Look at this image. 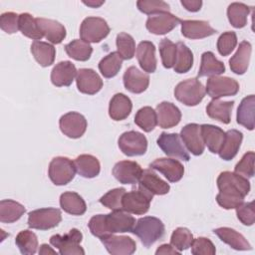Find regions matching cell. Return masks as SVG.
<instances>
[{
  "label": "cell",
  "instance_id": "obj_1",
  "mask_svg": "<svg viewBox=\"0 0 255 255\" xmlns=\"http://www.w3.org/2000/svg\"><path fill=\"white\" fill-rule=\"evenodd\" d=\"M219 193L217 203L224 209L236 208L250 191V182L244 176L231 171H223L217 177Z\"/></svg>",
  "mask_w": 255,
  "mask_h": 255
},
{
  "label": "cell",
  "instance_id": "obj_2",
  "mask_svg": "<svg viewBox=\"0 0 255 255\" xmlns=\"http://www.w3.org/2000/svg\"><path fill=\"white\" fill-rule=\"evenodd\" d=\"M131 232L140 239L145 247H149L164 235V225L156 217L145 216L136 221Z\"/></svg>",
  "mask_w": 255,
  "mask_h": 255
},
{
  "label": "cell",
  "instance_id": "obj_3",
  "mask_svg": "<svg viewBox=\"0 0 255 255\" xmlns=\"http://www.w3.org/2000/svg\"><path fill=\"white\" fill-rule=\"evenodd\" d=\"M205 94V88L196 78L182 81L174 89L176 100L188 107L198 105L203 100Z\"/></svg>",
  "mask_w": 255,
  "mask_h": 255
},
{
  "label": "cell",
  "instance_id": "obj_4",
  "mask_svg": "<svg viewBox=\"0 0 255 255\" xmlns=\"http://www.w3.org/2000/svg\"><path fill=\"white\" fill-rule=\"evenodd\" d=\"M83 235L80 230L73 228L64 235H53L50 238V243L59 249L61 255H84L85 251L81 247Z\"/></svg>",
  "mask_w": 255,
  "mask_h": 255
},
{
  "label": "cell",
  "instance_id": "obj_5",
  "mask_svg": "<svg viewBox=\"0 0 255 255\" xmlns=\"http://www.w3.org/2000/svg\"><path fill=\"white\" fill-rule=\"evenodd\" d=\"M48 174L55 185H66L75 177L74 161L64 156L54 157L49 164Z\"/></svg>",
  "mask_w": 255,
  "mask_h": 255
},
{
  "label": "cell",
  "instance_id": "obj_6",
  "mask_svg": "<svg viewBox=\"0 0 255 255\" xmlns=\"http://www.w3.org/2000/svg\"><path fill=\"white\" fill-rule=\"evenodd\" d=\"M110 33L106 20L100 17H87L80 27V37L88 43H99Z\"/></svg>",
  "mask_w": 255,
  "mask_h": 255
},
{
  "label": "cell",
  "instance_id": "obj_7",
  "mask_svg": "<svg viewBox=\"0 0 255 255\" xmlns=\"http://www.w3.org/2000/svg\"><path fill=\"white\" fill-rule=\"evenodd\" d=\"M62 220V213L58 208H40L29 212L28 226L38 230H48L56 227Z\"/></svg>",
  "mask_w": 255,
  "mask_h": 255
},
{
  "label": "cell",
  "instance_id": "obj_8",
  "mask_svg": "<svg viewBox=\"0 0 255 255\" xmlns=\"http://www.w3.org/2000/svg\"><path fill=\"white\" fill-rule=\"evenodd\" d=\"M153 195L138 187L137 190L126 192L123 197V210L141 215L148 211Z\"/></svg>",
  "mask_w": 255,
  "mask_h": 255
},
{
  "label": "cell",
  "instance_id": "obj_9",
  "mask_svg": "<svg viewBox=\"0 0 255 255\" xmlns=\"http://www.w3.org/2000/svg\"><path fill=\"white\" fill-rule=\"evenodd\" d=\"M119 147L128 156L142 155L147 149V139L141 132L126 131L119 138Z\"/></svg>",
  "mask_w": 255,
  "mask_h": 255
},
{
  "label": "cell",
  "instance_id": "obj_10",
  "mask_svg": "<svg viewBox=\"0 0 255 255\" xmlns=\"http://www.w3.org/2000/svg\"><path fill=\"white\" fill-rule=\"evenodd\" d=\"M239 91V84L229 77L212 76L207 80L205 92L212 99L234 96Z\"/></svg>",
  "mask_w": 255,
  "mask_h": 255
},
{
  "label": "cell",
  "instance_id": "obj_11",
  "mask_svg": "<svg viewBox=\"0 0 255 255\" xmlns=\"http://www.w3.org/2000/svg\"><path fill=\"white\" fill-rule=\"evenodd\" d=\"M87 120L77 112H70L60 118L59 127L61 131L71 138L81 137L87 129Z\"/></svg>",
  "mask_w": 255,
  "mask_h": 255
},
{
  "label": "cell",
  "instance_id": "obj_12",
  "mask_svg": "<svg viewBox=\"0 0 255 255\" xmlns=\"http://www.w3.org/2000/svg\"><path fill=\"white\" fill-rule=\"evenodd\" d=\"M157 144L160 149L168 156L176 157L184 161H188L190 156L181 142L180 135L177 133L162 132L157 138Z\"/></svg>",
  "mask_w": 255,
  "mask_h": 255
},
{
  "label": "cell",
  "instance_id": "obj_13",
  "mask_svg": "<svg viewBox=\"0 0 255 255\" xmlns=\"http://www.w3.org/2000/svg\"><path fill=\"white\" fill-rule=\"evenodd\" d=\"M180 19L169 12H163L151 15L146 20V29L155 35H164L169 33L179 23Z\"/></svg>",
  "mask_w": 255,
  "mask_h": 255
},
{
  "label": "cell",
  "instance_id": "obj_14",
  "mask_svg": "<svg viewBox=\"0 0 255 255\" xmlns=\"http://www.w3.org/2000/svg\"><path fill=\"white\" fill-rule=\"evenodd\" d=\"M180 138L186 148L193 155H200L204 151V141L201 135L200 126L197 124H188L180 131Z\"/></svg>",
  "mask_w": 255,
  "mask_h": 255
},
{
  "label": "cell",
  "instance_id": "obj_15",
  "mask_svg": "<svg viewBox=\"0 0 255 255\" xmlns=\"http://www.w3.org/2000/svg\"><path fill=\"white\" fill-rule=\"evenodd\" d=\"M142 169L135 161L122 160L115 164L113 174L123 184H135L141 175Z\"/></svg>",
  "mask_w": 255,
  "mask_h": 255
},
{
  "label": "cell",
  "instance_id": "obj_16",
  "mask_svg": "<svg viewBox=\"0 0 255 255\" xmlns=\"http://www.w3.org/2000/svg\"><path fill=\"white\" fill-rule=\"evenodd\" d=\"M106 224L109 234L131 232L135 224V219L128 212L115 210L106 214Z\"/></svg>",
  "mask_w": 255,
  "mask_h": 255
},
{
  "label": "cell",
  "instance_id": "obj_17",
  "mask_svg": "<svg viewBox=\"0 0 255 255\" xmlns=\"http://www.w3.org/2000/svg\"><path fill=\"white\" fill-rule=\"evenodd\" d=\"M101 241L112 255H130L136 249L135 242L128 236L110 234L101 238Z\"/></svg>",
  "mask_w": 255,
  "mask_h": 255
},
{
  "label": "cell",
  "instance_id": "obj_18",
  "mask_svg": "<svg viewBox=\"0 0 255 255\" xmlns=\"http://www.w3.org/2000/svg\"><path fill=\"white\" fill-rule=\"evenodd\" d=\"M78 90L87 95H95L103 88V80L92 69H80L76 76Z\"/></svg>",
  "mask_w": 255,
  "mask_h": 255
},
{
  "label": "cell",
  "instance_id": "obj_19",
  "mask_svg": "<svg viewBox=\"0 0 255 255\" xmlns=\"http://www.w3.org/2000/svg\"><path fill=\"white\" fill-rule=\"evenodd\" d=\"M149 167L162 173L170 182L179 181L184 173L183 165L173 158H156L149 164Z\"/></svg>",
  "mask_w": 255,
  "mask_h": 255
},
{
  "label": "cell",
  "instance_id": "obj_20",
  "mask_svg": "<svg viewBox=\"0 0 255 255\" xmlns=\"http://www.w3.org/2000/svg\"><path fill=\"white\" fill-rule=\"evenodd\" d=\"M138 187L152 195H163L168 193L170 186L158 177L152 169H144L138 179Z\"/></svg>",
  "mask_w": 255,
  "mask_h": 255
},
{
  "label": "cell",
  "instance_id": "obj_21",
  "mask_svg": "<svg viewBox=\"0 0 255 255\" xmlns=\"http://www.w3.org/2000/svg\"><path fill=\"white\" fill-rule=\"evenodd\" d=\"M123 80L126 89L133 94H140L144 92L149 85V76L134 66L127 69Z\"/></svg>",
  "mask_w": 255,
  "mask_h": 255
},
{
  "label": "cell",
  "instance_id": "obj_22",
  "mask_svg": "<svg viewBox=\"0 0 255 255\" xmlns=\"http://www.w3.org/2000/svg\"><path fill=\"white\" fill-rule=\"evenodd\" d=\"M157 125L162 128H170L177 126L181 120L179 109L169 102H162L156 107Z\"/></svg>",
  "mask_w": 255,
  "mask_h": 255
},
{
  "label": "cell",
  "instance_id": "obj_23",
  "mask_svg": "<svg viewBox=\"0 0 255 255\" xmlns=\"http://www.w3.org/2000/svg\"><path fill=\"white\" fill-rule=\"evenodd\" d=\"M181 34L188 39H202L216 33L207 21L181 20Z\"/></svg>",
  "mask_w": 255,
  "mask_h": 255
},
{
  "label": "cell",
  "instance_id": "obj_24",
  "mask_svg": "<svg viewBox=\"0 0 255 255\" xmlns=\"http://www.w3.org/2000/svg\"><path fill=\"white\" fill-rule=\"evenodd\" d=\"M77 73L78 71L72 62H60L51 72V82L56 87H68L73 83Z\"/></svg>",
  "mask_w": 255,
  "mask_h": 255
},
{
  "label": "cell",
  "instance_id": "obj_25",
  "mask_svg": "<svg viewBox=\"0 0 255 255\" xmlns=\"http://www.w3.org/2000/svg\"><path fill=\"white\" fill-rule=\"evenodd\" d=\"M43 36L52 44H60L66 37L65 27L58 21L46 18H36Z\"/></svg>",
  "mask_w": 255,
  "mask_h": 255
},
{
  "label": "cell",
  "instance_id": "obj_26",
  "mask_svg": "<svg viewBox=\"0 0 255 255\" xmlns=\"http://www.w3.org/2000/svg\"><path fill=\"white\" fill-rule=\"evenodd\" d=\"M251 52L252 47L248 41H242L239 44L236 53L229 60V66L233 73L237 75H243L247 71L250 62Z\"/></svg>",
  "mask_w": 255,
  "mask_h": 255
},
{
  "label": "cell",
  "instance_id": "obj_27",
  "mask_svg": "<svg viewBox=\"0 0 255 255\" xmlns=\"http://www.w3.org/2000/svg\"><path fill=\"white\" fill-rule=\"evenodd\" d=\"M136 59L140 68L146 73H153L156 70L155 47L149 41H142L136 48Z\"/></svg>",
  "mask_w": 255,
  "mask_h": 255
},
{
  "label": "cell",
  "instance_id": "obj_28",
  "mask_svg": "<svg viewBox=\"0 0 255 255\" xmlns=\"http://www.w3.org/2000/svg\"><path fill=\"white\" fill-rule=\"evenodd\" d=\"M243 139V134L237 129H229L225 132L223 143L218 151L219 156L224 160H231L238 152Z\"/></svg>",
  "mask_w": 255,
  "mask_h": 255
},
{
  "label": "cell",
  "instance_id": "obj_29",
  "mask_svg": "<svg viewBox=\"0 0 255 255\" xmlns=\"http://www.w3.org/2000/svg\"><path fill=\"white\" fill-rule=\"evenodd\" d=\"M132 109L130 99L124 94H116L110 101L109 115L114 121H123L127 119Z\"/></svg>",
  "mask_w": 255,
  "mask_h": 255
},
{
  "label": "cell",
  "instance_id": "obj_30",
  "mask_svg": "<svg viewBox=\"0 0 255 255\" xmlns=\"http://www.w3.org/2000/svg\"><path fill=\"white\" fill-rule=\"evenodd\" d=\"M200 130L204 144L212 153H218L225 136L223 129L213 125L204 124L200 126Z\"/></svg>",
  "mask_w": 255,
  "mask_h": 255
},
{
  "label": "cell",
  "instance_id": "obj_31",
  "mask_svg": "<svg viewBox=\"0 0 255 255\" xmlns=\"http://www.w3.org/2000/svg\"><path fill=\"white\" fill-rule=\"evenodd\" d=\"M221 241L228 244L235 250H251V245L245 237L236 230L229 227H220L213 230Z\"/></svg>",
  "mask_w": 255,
  "mask_h": 255
},
{
  "label": "cell",
  "instance_id": "obj_32",
  "mask_svg": "<svg viewBox=\"0 0 255 255\" xmlns=\"http://www.w3.org/2000/svg\"><path fill=\"white\" fill-rule=\"evenodd\" d=\"M234 106L233 101L223 102L219 99H213L206 107V113L209 118L216 120L222 124H229L231 120V112Z\"/></svg>",
  "mask_w": 255,
  "mask_h": 255
},
{
  "label": "cell",
  "instance_id": "obj_33",
  "mask_svg": "<svg viewBox=\"0 0 255 255\" xmlns=\"http://www.w3.org/2000/svg\"><path fill=\"white\" fill-rule=\"evenodd\" d=\"M76 171L83 177L93 178L99 175L101 165L97 157L91 154H81L74 160Z\"/></svg>",
  "mask_w": 255,
  "mask_h": 255
},
{
  "label": "cell",
  "instance_id": "obj_34",
  "mask_svg": "<svg viewBox=\"0 0 255 255\" xmlns=\"http://www.w3.org/2000/svg\"><path fill=\"white\" fill-rule=\"evenodd\" d=\"M61 208L72 215H82L87 210L85 200L78 193L73 191H67L60 196Z\"/></svg>",
  "mask_w": 255,
  "mask_h": 255
},
{
  "label": "cell",
  "instance_id": "obj_35",
  "mask_svg": "<svg viewBox=\"0 0 255 255\" xmlns=\"http://www.w3.org/2000/svg\"><path fill=\"white\" fill-rule=\"evenodd\" d=\"M31 53L42 67L51 66L54 63L56 56L54 46L43 41H34L31 45Z\"/></svg>",
  "mask_w": 255,
  "mask_h": 255
},
{
  "label": "cell",
  "instance_id": "obj_36",
  "mask_svg": "<svg viewBox=\"0 0 255 255\" xmlns=\"http://www.w3.org/2000/svg\"><path fill=\"white\" fill-rule=\"evenodd\" d=\"M254 104L255 97L250 95L241 101L237 109V123L249 130L254 129Z\"/></svg>",
  "mask_w": 255,
  "mask_h": 255
},
{
  "label": "cell",
  "instance_id": "obj_37",
  "mask_svg": "<svg viewBox=\"0 0 255 255\" xmlns=\"http://www.w3.org/2000/svg\"><path fill=\"white\" fill-rule=\"evenodd\" d=\"M225 72L224 64L217 60L212 52H204L201 56V64L198 71V77L218 76Z\"/></svg>",
  "mask_w": 255,
  "mask_h": 255
},
{
  "label": "cell",
  "instance_id": "obj_38",
  "mask_svg": "<svg viewBox=\"0 0 255 255\" xmlns=\"http://www.w3.org/2000/svg\"><path fill=\"white\" fill-rule=\"evenodd\" d=\"M25 207L14 200L4 199L0 202V221L3 223H12L21 218L25 213Z\"/></svg>",
  "mask_w": 255,
  "mask_h": 255
},
{
  "label": "cell",
  "instance_id": "obj_39",
  "mask_svg": "<svg viewBox=\"0 0 255 255\" xmlns=\"http://www.w3.org/2000/svg\"><path fill=\"white\" fill-rule=\"evenodd\" d=\"M193 65V54L182 42L176 43V58L173 69L178 74L188 72Z\"/></svg>",
  "mask_w": 255,
  "mask_h": 255
},
{
  "label": "cell",
  "instance_id": "obj_40",
  "mask_svg": "<svg viewBox=\"0 0 255 255\" xmlns=\"http://www.w3.org/2000/svg\"><path fill=\"white\" fill-rule=\"evenodd\" d=\"M65 51L70 58L84 62L90 59L93 53V48L90 43L85 42L82 39H76L65 46Z\"/></svg>",
  "mask_w": 255,
  "mask_h": 255
},
{
  "label": "cell",
  "instance_id": "obj_41",
  "mask_svg": "<svg viewBox=\"0 0 255 255\" xmlns=\"http://www.w3.org/2000/svg\"><path fill=\"white\" fill-rule=\"evenodd\" d=\"M250 8L239 2L231 3L227 8V17L230 24L235 28H243L247 24Z\"/></svg>",
  "mask_w": 255,
  "mask_h": 255
},
{
  "label": "cell",
  "instance_id": "obj_42",
  "mask_svg": "<svg viewBox=\"0 0 255 255\" xmlns=\"http://www.w3.org/2000/svg\"><path fill=\"white\" fill-rule=\"evenodd\" d=\"M123 59L118 52H112L104 57L99 63V70L105 78L115 77L122 68Z\"/></svg>",
  "mask_w": 255,
  "mask_h": 255
},
{
  "label": "cell",
  "instance_id": "obj_43",
  "mask_svg": "<svg viewBox=\"0 0 255 255\" xmlns=\"http://www.w3.org/2000/svg\"><path fill=\"white\" fill-rule=\"evenodd\" d=\"M19 30L24 36L35 41H39L44 37L38 27L36 19L29 13L19 15Z\"/></svg>",
  "mask_w": 255,
  "mask_h": 255
},
{
  "label": "cell",
  "instance_id": "obj_44",
  "mask_svg": "<svg viewBox=\"0 0 255 255\" xmlns=\"http://www.w3.org/2000/svg\"><path fill=\"white\" fill-rule=\"evenodd\" d=\"M15 243L20 252L24 255H32L36 253L38 248V239L34 232L30 230H23L18 233Z\"/></svg>",
  "mask_w": 255,
  "mask_h": 255
},
{
  "label": "cell",
  "instance_id": "obj_45",
  "mask_svg": "<svg viewBox=\"0 0 255 255\" xmlns=\"http://www.w3.org/2000/svg\"><path fill=\"white\" fill-rule=\"evenodd\" d=\"M134 123L143 131H151L157 125L155 111L150 107H143L139 109L134 116Z\"/></svg>",
  "mask_w": 255,
  "mask_h": 255
},
{
  "label": "cell",
  "instance_id": "obj_46",
  "mask_svg": "<svg viewBox=\"0 0 255 255\" xmlns=\"http://www.w3.org/2000/svg\"><path fill=\"white\" fill-rule=\"evenodd\" d=\"M117 49L119 55L123 60H129L134 56L135 52V43L133 38L125 32L118 34L117 36Z\"/></svg>",
  "mask_w": 255,
  "mask_h": 255
},
{
  "label": "cell",
  "instance_id": "obj_47",
  "mask_svg": "<svg viewBox=\"0 0 255 255\" xmlns=\"http://www.w3.org/2000/svg\"><path fill=\"white\" fill-rule=\"evenodd\" d=\"M193 241V235L191 232L184 227L176 228L170 237V244L178 251L188 249Z\"/></svg>",
  "mask_w": 255,
  "mask_h": 255
},
{
  "label": "cell",
  "instance_id": "obj_48",
  "mask_svg": "<svg viewBox=\"0 0 255 255\" xmlns=\"http://www.w3.org/2000/svg\"><path fill=\"white\" fill-rule=\"evenodd\" d=\"M126 193V189L115 188L108 191L100 198V202L106 206L107 208L115 211V210H123V197Z\"/></svg>",
  "mask_w": 255,
  "mask_h": 255
},
{
  "label": "cell",
  "instance_id": "obj_49",
  "mask_svg": "<svg viewBox=\"0 0 255 255\" xmlns=\"http://www.w3.org/2000/svg\"><path fill=\"white\" fill-rule=\"evenodd\" d=\"M159 54L163 67L166 69L172 68L176 58V44L169 39H162L159 43Z\"/></svg>",
  "mask_w": 255,
  "mask_h": 255
},
{
  "label": "cell",
  "instance_id": "obj_50",
  "mask_svg": "<svg viewBox=\"0 0 255 255\" xmlns=\"http://www.w3.org/2000/svg\"><path fill=\"white\" fill-rule=\"evenodd\" d=\"M138 10L147 15L169 12V5L161 0H139L136 2Z\"/></svg>",
  "mask_w": 255,
  "mask_h": 255
},
{
  "label": "cell",
  "instance_id": "obj_51",
  "mask_svg": "<svg viewBox=\"0 0 255 255\" xmlns=\"http://www.w3.org/2000/svg\"><path fill=\"white\" fill-rule=\"evenodd\" d=\"M237 45L235 32L228 31L221 34L217 40V50L221 56H228Z\"/></svg>",
  "mask_w": 255,
  "mask_h": 255
},
{
  "label": "cell",
  "instance_id": "obj_52",
  "mask_svg": "<svg viewBox=\"0 0 255 255\" xmlns=\"http://www.w3.org/2000/svg\"><path fill=\"white\" fill-rule=\"evenodd\" d=\"M254 158L255 154L253 151L246 152L240 161L235 165L234 172L244 176L245 178L253 177L254 175Z\"/></svg>",
  "mask_w": 255,
  "mask_h": 255
},
{
  "label": "cell",
  "instance_id": "obj_53",
  "mask_svg": "<svg viewBox=\"0 0 255 255\" xmlns=\"http://www.w3.org/2000/svg\"><path fill=\"white\" fill-rule=\"evenodd\" d=\"M236 214L239 221L246 225H253L255 222V211H254V202H242L236 206Z\"/></svg>",
  "mask_w": 255,
  "mask_h": 255
},
{
  "label": "cell",
  "instance_id": "obj_54",
  "mask_svg": "<svg viewBox=\"0 0 255 255\" xmlns=\"http://www.w3.org/2000/svg\"><path fill=\"white\" fill-rule=\"evenodd\" d=\"M191 253L194 255H214L216 253L213 243L205 237L193 239L191 244Z\"/></svg>",
  "mask_w": 255,
  "mask_h": 255
},
{
  "label": "cell",
  "instance_id": "obj_55",
  "mask_svg": "<svg viewBox=\"0 0 255 255\" xmlns=\"http://www.w3.org/2000/svg\"><path fill=\"white\" fill-rule=\"evenodd\" d=\"M89 229L94 236L99 237L100 239L110 235L106 224V214H98L93 216L89 221Z\"/></svg>",
  "mask_w": 255,
  "mask_h": 255
},
{
  "label": "cell",
  "instance_id": "obj_56",
  "mask_svg": "<svg viewBox=\"0 0 255 255\" xmlns=\"http://www.w3.org/2000/svg\"><path fill=\"white\" fill-rule=\"evenodd\" d=\"M0 27L8 34L16 33L19 30V15L14 12L3 13L0 17Z\"/></svg>",
  "mask_w": 255,
  "mask_h": 255
},
{
  "label": "cell",
  "instance_id": "obj_57",
  "mask_svg": "<svg viewBox=\"0 0 255 255\" xmlns=\"http://www.w3.org/2000/svg\"><path fill=\"white\" fill-rule=\"evenodd\" d=\"M181 5L190 12H197L202 6V1L200 0H181Z\"/></svg>",
  "mask_w": 255,
  "mask_h": 255
},
{
  "label": "cell",
  "instance_id": "obj_58",
  "mask_svg": "<svg viewBox=\"0 0 255 255\" xmlns=\"http://www.w3.org/2000/svg\"><path fill=\"white\" fill-rule=\"evenodd\" d=\"M181 252L176 250L171 244H162L160 245L156 251H155V254L156 255H159V254H180Z\"/></svg>",
  "mask_w": 255,
  "mask_h": 255
},
{
  "label": "cell",
  "instance_id": "obj_59",
  "mask_svg": "<svg viewBox=\"0 0 255 255\" xmlns=\"http://www.w3.org/2000/svg\"><path fill=\"white\" fill-rule=\"evenodd\" d=\"M39 254H42V255L57 254V252L54 249H52L48 244H42L40 246V249H39Z\"/></svg>",
  "mask_w": 255,
  "mask_h": 255
},
{
  "label": "cell",
  "instance_id": "obj_60",
  "mask_svg": "<svg viewBox=\"0 0 255 255\" xmlns=\"http://www.w3.org/2000/svg\"><path fill=\"white\" fill-rule=\"evenodd\" d=\"M83 3L92 8H98L104 4V1H97V0H90V1H83Z\"/></svg>",
  "mask_w": 255,
  "mask_h": 255
}]
</instances>
